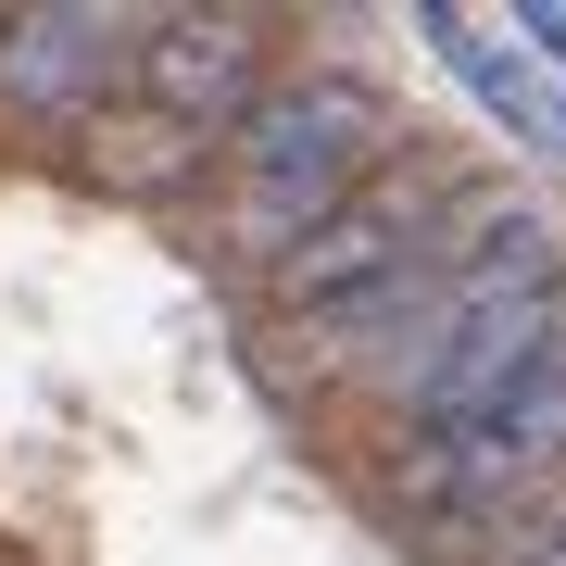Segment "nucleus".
Returning <instances> with one entry per match:
<instances>
[{"label":"nucleus","mask_w":566,"mask_h":566,"mask_svg":"<svg viewBox=\"0 0 566 566\" xmlns=\"http://www.w3.org/2000/svg\"><path fill=\"white\" fill-rule=\"evenodd\" d=\"M403 88L378 76V63H353V51H303L277 88H264V114L227 139V164H214V264L227 277H277L290 252L315 240L327 214L353 202V177L378 164L390 139H403Z\"/></svg>","instance_id":"nucleus-1"},{"label":"nucleus","mask_w":566,"mask_h":566,"mask_svg":"<svg viewBox=\"0 0 566 566\" xmlns=\"http://www.w3.org/2000/svg\"><path fill=\"white\" fill-rule=\"evenodd\" d=\"M353 504L390 528L416 566H479L504 542V516H528L566 479V353L528 365L504 403L453 416V428H403V441H353L340 453Z\"/></svg>","instance_id":"nucleus-2"},{"label":"nucleus","mask_w":566,"mask_h":566,"mask_svg":"<svg viewBox=\"0 0 566 566\" xmlns=\"http://www.w3.org/2000/svg\"><path fill=\"white\" fill-rule=\"evenodd\" d=\"M479 177H491V151L465 139V126L416 114L403 139H390V151L353 177V202L327 214L315 240L277 264V277H252V340H303V327L353 315V303H378L390 277H416V264H428V240L453 227V202H465Z\"/></svg>","instance_id":"nucleus-3"},{"label":"nucleus","mask_w":566,"mask_h":566,"mask_svg":"<svg viewBox=\"0 0 566 566\" xmlns=\"http://www.w3.org/2000/svg\"><path fill=\"white\" fill-rule=\"evenodd\" d=\"M303 63L277 13H139V63H126V102L202 126V139H240L264 114V88Z\"/></svg>","instance_id":"nucleus-4"},{"label":"nucleus","mask_w":566,"mask_h":566,"mask_svg":"<svg viewBox=\"0 0 566 566\" xmlns=\"http://www.w3.org/2000/svg\"><path fill=\"white\" fill-rule=\"evenodd\" d=\"M139 63V13H0V139L63 151L88 114L126 102Z\"/></svg>","instance_id":"nucleus-5"},{"label":"nucleus","mask_w":566,"mask_h":566,"mask_svg":"<svg viewBox=\"0 0 566 566\" xmlns=\"http://www.w3.org/2000/svg\"><path fill=\"white\" fill-rule=\"evenodd\" d=\"M214 164H227V139H202V126H177L151 102H114V114H88L51 151V177L88 189V202H114V214H189L214 189Z\"/></svg>","instance_id":"nucleus-6"},{"label":"nucleus","mask_w":566,"mask_h":566,"mask_svg":"<svg viewBox=\"0 0 566 566\" xmlns=\"http://www.w3.org/2000/svg\"><path fill=\"white\" fill-rule=\"evenodd\" d=\"M416 39H428V51H441L453 76L491 102V126H516L528 151H566V102H554V76H542V63H528L516 39H479L465 13H416Z\"/></svg>","instance_id":"nucleus-7"},{"label":"nucleus","mask_w":566,"mask_h":566,"mask_svg":"<svg viewBox=\"0 0 566 566\" xmlns=\"http://www.w3.org/2000/svg\"><path fill=\"white\" fill-rule=\"evenodd\" d=\"M479 566H566V479H554L528 516H504V542H491Z\"/></svg>","instance_id":"nucleus-8"},{"label":"nucleus","mask_w":566,"mask_h":566,"mask_svg":"<svg viewBox=\"0 0 566 566\" xmlns=\"http://www.w3.org/2000/svg\"><path fill=\"white\" fill-rule=\"evenodd\" d=\"M0 566H25V554H0Z\"/></svg>","instance_id":"nucleus-9"}]
</instances>
